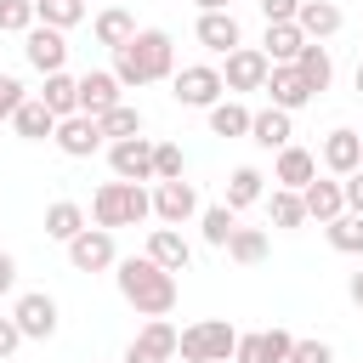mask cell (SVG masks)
<instances>
[{"label": "cell", "mask_w": 363, "mask_h": 363, "mask_svg": "<svg viewBox=\"0 0 363 363\" xmlns=\"http://www.w3.org/2000/svg\"><path fill=\"white\" fill-rule=\"evenodd\" d=\"M113 79L125 91L153 85V79H176V40L164 28H136V40L125 51H113Z\"/></svg>", "instance_id": "cell-1"}, {"label": "cell", "mask_w": 363, "mask_h": 363, "mask_svg": "<svg viewBox=\"0 0 363 363\" xmlns=\"http://www.w3.org/2000/svg\"><path fill=\"white\" fill-rule=\"evenodd\" d=\"M113 284H119V295H125L142 318H170V312H176V272H164V267L147 261V255L119 261Z\"/></svg>", "instance_id": "cell-2"}, {"label": "cell", "mask_w": 363, "mask_h": 363, "mask_svg": "<svg viewBox=\"0 0 363 363\" xmlns=\"http://www.w3.org/2000/svg\"><path fill=\"white\" fill-rule=\"evenodd\" d=\"M153 216V193L142 187V182H102L96 187V199H91V221L96 227H136V221H147Z\"/></svg>", "instance_id": "cell-3"}, {"label": "cell", "mask_w": 363, "mask_h": 363, "mask_svg": "<svg viewBox=\"0 0 363 363\" xmlns=\"http://www.w3.org/2000/svg\"><path fill=\"white\" fill-rule=\"evenodd\" d=\"M176 352H182L187 363H227V357L238 352V329H233L227 318L187 323V329H182V340H176Z\"/></svg>", "instance_id": "cell-4"}, {"label": "cell", "mask_w": 363, "mask_h": 363, "mask_svg": "<svg viewBox=\"0 0 363 363\" xmlns=\"http://www.w3.org/2000/svg\"><path fill=\"white\" fill-rule=\"evenodd\" d=\"M170 96L182 102V108H216L221 96H227V85H221V68H210V62H193V68H182L176 79H170Z\"/></svg>", "instance_id": "cell-5"}, {"label": "cell", "mask_w": 363, "mask_h": 363, "mask_svg": "<svg viewBox=\"0 0 363 363\" xmlns=\"http://www.w3.org/2000/svg\"><path fill=\"white\" fill-rule=\"evenodd\" d=\"M176 340H182V329L170 318H147L142 335L125 346V363H170L176 357Z\"/></svg>", "instance_id": "cell-6"}, {"label": "cell", "mask_w": 363, "mask_h": 363, "mask_svg": "<svg viewBox=\"0 0 363 363\" xmlns=\"http://www.w3.org/2000/svg\"><path fill=\"white\" fill-rule=\"evenodd\" d=\"M267 74H272L267 51H261V45H238V51L227 57V68H221V85H227V96H233V91H267Z\"/></svg>", "instance_id": "cell-7"}, {"label": "cell", "mask_w": 363, "mask_h": 363, "mask_svg": "<svg viewBox=\"0 0 363 363\" xmlns=\"http://www.w3.org/2000/svg\"><path fill=\"white\" fill-rule=\"evenodd\" d=\"M68 267H74V272H108V267H119L113 233H108V227H85V233L68 244Z\"/></svg>", "instance_id": "cell-8"}, {"label": "cell", "mask_w": 363, "mask_h": 363, "mask_svg": "<svg viewBox=\"0 0 363 363\" xmlns=\"http://www.w3.org/2000/svg\"><path fill=\"white\" fill-rule=\"evenodd\" d=\"M108 170H113V182H153V142L147 136L108 142Z\"/></svg>", "instance_id": "cell-9"}, {"label": "cell", "mask_w": 363, "mask_h": 363, "mask_svg": "<svg viewBox=\"0 0 363 363\" xmlns=\"http://www.w3.org/2000/svg\"><path fill=\"white\" fill-rule=\"evenodd\" d=\"M11 318H17L23 340H51V335H57V301H51L45 289H28V295H17Z\"/></svg>", "instance_id": "cell-10"}, {"label": "cell", "mask_w": 363, "mask_h": 363, "mask_svg": "<svg viewBox=\"0 0 363 363\" xmlns=\"http://www.w3.org/2000/svg\"><path fill=\"white\" fill-rule=\"evenodd\" d=\"M23 57H28V68H40V74H62V62H68V40H62V28L34 23V28L23 34Z\"/></svg>", "instance_id": "cell-11"}, {"label": "cell", "mask_w": 363, "mask_h": 363, "mask_svg": "<svg viewBox=\"0 0 363 363\" xmlns=\"http://www.w3.org/2000/svg\"><path fill=\"white\" fill-rule=\"evenodd\" d=\"M323 170L329 176H352V170H363V130H352V125H335L329 136H323Z\"/></svg>", "instance_id": "cell-12"}, {"label": "cell", "mask_w": 363, "mask_h": 363, "mask_svg": "<svg viewBox=\"0 0 363 363\" xmlns=\"http://www.w3.org/2000/svg\"><path fill=\"white\" fill-rule=\"evenodd\" d=\"M301 204H306V221L329 227L335 216H346V182L340 176H318V182L301 187Z\"/></svg>", "instance_id": "cell-13"}, {"label": "cell", "mask_w": 363, "mask_h": 363, "mask_svg": "<svg viewBox=\"0 0 363 363\" xmlns=\"http://www.w3.org/2000/svg\"><path fill=\"white\" fill-rule=\"evenodd\" d=\"M153 216L164 221V227H182V221H193L199 216V187L182 176V182H159L153 187Z\"/></svg>", "instance_id": "cell-14"}, {"label": "cell", "mask_w": 363, "mask_h": 363, "mask_svg": "<svg viewBox=\"0 0 363 363\" xmlns=\"http://www.w3.org/2000/svg\"><path fill=\"white\" fill-rule=\"evenodd\" d=\"M289 346H295L289 329H255V335H238L233 363H289Z\"/></svg>", "instance_id": "cell-15"}, {"label": "cell", "mask_w": 363, "mask_h": 363, "mask_svg": "<svg viewBox=\"0 0 363 363\" xmlns=\"http://www.w3.org/2000/svg\"><path fill=\"white\" fill-rule=\"evenodd\" d=\"M199 45L204 51H216V57H233L238 45H244V28H238V17L233 11H199Z\"/></svg>", "instance_id": "cell-16"}, {"label": "cell", "mask_w": 363, "mask_h": 363, "mask_svg": "<svg viewBox=\"0 0 363 363\" xmlns=\"http://www.w3.org/2000/svg\"><path fill=\"white\" fill-rule=\"evenodd\" d=\"M119 79H113V68H91V74H79V113H91V119H102V113H113L119 108Z\"/></svg>", "instance_id": "cell-17"}, {"label": "cell", "mask_w": 363, "mask_h": 363, "mask_svg": "<svg viewBox=\"0 0 363 363\" xmlns=\"http://www.w3.org/2000/svg\"><path fill=\"white\" fill-rule=\"evenodd\" d=\"M51 142H57L68 159H91V153H96L108 136H102V125H96L91 113H68V119L57 125V136H51Z\"/></svg>", "instance_id": "cell-18"}, {"label": "cell", "mask_w": 363, "mask_h": 363, "mask_svg": "<svg viewBox=\"0 0 363 363\" xmlns=\"http://www.w3.org/2000/svg\"><path fill=\"white\" fill-rule=\"evenodd\" d=\"M340 23H346V17H340L335 0H301V11H295V28H301L306 40H318V45H323L329 34H340Z\"/></svg>", "instance_id": "cell-19"}, {"label": "cell", "mask_w": 363, "mask_h": 363, "mask_svg": "<svg viewBox=\"0 0 363 363\" xmlns=\"http://www.w3.org/2000/svg\"><path fill=\"white\" fill-rule=\"evenodd\" d=\"M261 51H267V62H272V68H295V57L306 51V34H301L295 23H267Z\"/></svg>", "instance_id": "cell-20"}, {"label": "cell", "mask_w": 363, "mask_h": 363, "mask_svg": "<svg viewBox=\"0 0 363 363\" xmlns=\"http://www.w3.org/2000/svg\"><path fill=\"white\" fill-rule=\"evenodd\" d=\"M295 113H284V108H261L255 119H250V142L255 147H267V153H284L289 147V136H295V125H289Z\"/></svg>", "instance_id": "cell-21"}, {"label": "cell", "mask_w": 363, "mask_h": 363, "mask_svg": "<svg viewBox=\"0 0 363 363\" xmlns=\"http://www.w3.org/2000/svg\"><path fill=\"white\" fill-rule=\"evenodd\" d=\"M272 182H278V187H289V193H301L306 182H318V153H306V147H295V142H289V147L278 153V164H272Z\"/></svg>", "instance_id": "cell-22"}, {"label": "cell", "mask_w": 363, "mask_h": 363, "mask_svg": "<svg viewBox=\"0 0 363 363\" xmlns=\"http://www.w3.org/2000/svg\"><path fill=\"white\" fill-rule=\"evenodd\" d=\"M147 261H159L164 272H187V261H193V244H187L176 227H153V233H147Z\"/></svg>", "instance_id": "cell-23"}, {"label": "cell", "mask_w": 363, "mask_h": 363, "mask_svg": "<svg viewBox=\"0 0 363 363\" xmlns=\"http://www.w3.org/2000/svg\"><path fill=\"white\" fill-rule=\"evenodd\" d=\"M267 96H272V108H284V113H301V108L312 102V85H306L295 68H272V74H267Z\"/></svg>", "instance_id": "cell-24"}, {"label": "cell", "mask_w": 363, "mask_h": 363, "mask_svg": "<svg viewBox=\"0 0 363 363\" xmlns=\"http://www.w3.org/2000/svg\"><path fill=\"white\" fill-rule=\"evenodd\" d=\"M57 125H62V119H57L40 96H28V102L17 108V119H11V130H17L23 142H51V136H57Z\"/></svg>", "instance_id": "cell-25"}, {"label": "cell", "mask_w": 363, "mask_h": 363, "mask_svg": "<svg viewBox=\"0 0 363 363\" xmlns=\"http://www.w3.org/2000/svg\"><path fill=\"white\" fill-rule=\"evenodd\" d=\"M130 40H136V17H130L125 6H102V11H96V45L125 51Z\"/></svg>", "instance_id": "cell-26"}, {"label": "cell", "mask_w": 363, "mask_h": 363, "mask_svg": "<svg viewBox=\"0 0 363 363\" xmlns=\"http://www.w3.org/2000/svg\"><path fill=\"white\" fill-rule=\"evenodd\" d=\"M267 199V176L255 170V164H238L233 176H227V210H250V204H261Z\"/></svg>", "instance_id": "cell-27"}, {"label": "cell", "mask_w": 363, "mask_h": 363, "mask_svg": "<svg viewBox=\"0 0 363 363\" xmlns=\"http://www.w3.org/2000/svg\"><path fill=\"white\" fill-rule=\"evenodd\" d=\"M85 233V210L74 204V199H57V204H45V238H57V244H74Z\"/></svg>", "instance_id": "cell-28"}, {"label": "cell", "mask_w": 363, "mask_h": 363, "mask_svg": "<svg viewBox=\"0 0 363 363\" xmlns=\"http://www.w3.org/2000/svg\"><path fill=\"white\" fill-rule=\"evenodd\" d=\"M199 233H204L210 250H227L233 233H238V210H227V199H221V204H204V210H199Z\"/></svg>", "instance_id": "cell-29"}, {"label": "cell", "mask_w": 363, "mask_h": 363, "mask_svg": "<svg viewBox=\"0 0 363 363\" xmlns=\"http://www.w3.org/2000/svg\"><path fill=\"white\" fill-rule=\"evenodd\" d=\"M295 74L312 85V96L318 91H329V79H335V62H329V45H318V40H306V51L295 57Z\"/></svg>", "instance_id": "cell-30"}, {"label": "cell", "mask_w": 363, "mask_h": 363, "mask_svg": "<svg viewBox=\"0 0 363 363\" xmlns=\"http://www.w3.org/2000/svg\"><path fill=\"white\" fill-rule=\"evenodd\" d=\"M40 102H45L57 119L79 113V79H74V74H45V91H40Z\"/></svg>", "instance_id": "cell-31"}, {"label": "cell", "mask_w": 363, "mask_h": 363, "mask_svg": "<svg viewBox=\"0 0 363 363\" xmlns=\"http://www.w3.org/2000/svg\"><path fill=\"white\" fill-rule=\"evenodd\" d=\"M267 216H272L278 233H301V227H306V204H301V193H289V187H272Z\"/></svg>", "instance_id": "cell-32"}, {"label": "cell", "mask_w": 363, "mask_h": 363, "mask_svg": "<svg viewBox=\"0 0 363 363\" xmlns=\"http://www.w3.org/2000/svg\"><path fill=\"white\" fill-rule=\"evenodd\" d=\"M250 108L244 102H233V96H221L216 108H210V136H250Z\"/></svg>", "instance_id": "cell-33"}, {"label": "cell", "mask_w": 363, "mask_h": 363, "mask_svg": "<svg viewBox=\"0 0 363 363\" xmlns=\"http://www.w3.org/2000/svg\"><path fill=\"white\" fill-rule=\"evenodd\" d=\"M323 233H329V250H340V255H363V216H357V210L335 216Z\"/></svg>", "instance_id": "cell-34"}, {"label": "cell", "mask_w": 363, "mask_h": 363, "mask_svg": "<svg viewBox=\"0 0 363 363\" xmlns=\"http://www.w3.org/2000/svg\"><path fill=\"white\" fill-rule=\"evenodd\" d=\"M96 125H102V136H108V142H130V136H142V108L119 102V108H113V113H102Z\"/></svg>", "instance_id": "cell-35"}, {"label": "cell", "mask_w": 363, "mask_h": 363, "mask_svg": "<svg viewBox=\"0 0 363 363\" xmlns=\"http://www.w3.org/2000/svg\"><path fill=\"white\" fill-rule=\"evenodd\" d=\"M267 250H272V244H267V233H261V227H238V233H233V244H227V255H233L238 267L267 261Z\"/></svg>", "instance_id": "cell-36"}, {"label": "cell", "mask_w": 363, "mask_h": 363, "mask_svg": "<svg viewBox=\"0 0 363 363\" xmlns=\"http://www.w3.org/2000/svg\"><path fill=\"white\" fill-rule=\"evenodd\" d=\"M34 11H40V23L45 28H74V23H85V0H34Z\"/></svg>", "instance_id": "cell-37"}, {"label": "cell", "mask_w": 363, "mask_h": 363, "mask_svg": "<svg viewBox=\"0 0 363 363\" xmlns=\"http://www.w3.org/2000/svg\"><path fill=\"white\" fill-rule=\"evenodd\" d=\"M40 23L34 0H0V34H28Z\"/></svg>", "instance_id": "cell-38"}, {"label": "cell", "mask_w": 363, "mask_h": 363, "mask_svg": "<svg viewBox=\"0 0 363 363\" xmlns=\"http://www.w3.org/2000/svg\"><path fill=\"white\" fill-rule=\"evenodd\" d=\"M182 170H187L182 147L176 142H153V182H182Z\"/></svg>", "instance_id": "cell-39"}, {"label": "cell", "mask_w": 363, "mask_h": 363, "mask_svg": "<svg viewBox=\"0 0 363 363\" xmlns=\"http://www.w3.org/2000/svg\"><path fill=\"white\" fill-rule=\"evenodd\" d=\"M28 102V91H23V79H11V74H0V125L6 119H17V108Z\"/></svg>", "instance_id": "cell-40"}, {"label": "cell", "mask_w": 363, "mask_h": 363, "mask_svg": "<svg viewBox=\"0 0 363 363\" xmlns=\"http://www.w3.org/2000/svg\"><path fill=\"white\" fill-rule=\"evenodd\" d=\"M289 363H335V346L329 340H295L289 346Z\"/></svg>", "instance_id": "cell-41"}, {"label": "cell", "mask_w": 363, "mask_h": 363, "mask_svg": "<svg viewBox=\"0 0 363 363\" xmlns=\"http://www.w3.org/2000/svg\"><path fill=\"white\" fill-rule=\"evenodd\" d=\"M295 11H301V0H261L267 23H295Z\"/></svg>", "instance_id": "cell-42"}, {"label": "cell", "mask_w": 363, "mask_h": 363, "mask_svg": "<svg viewBox=\"0 0 363 363\" xmlns=\"http://www.w3.org/2000/svg\"><path fill=\"white\" fill-rule=\"evenodd\" d=\"M17 346H23V329H17V318L6 312V318H0V363H6V357H11Z\"/></svg>", "instance_id": "cell-43"}, {"label": "cell", "mask_w": 363, "mask_h": 363, "mask_svg": "<svg viewBox=\"0 0 363 363\" xmlns=\"http://www.w3.org/2000/svg\"><path fill=\"white\" fill-rule=\"evenodd\" d=\"M346 210H357V216H363V170H352V176H346Z\"/></svg>", "instance_id": "cell-44"}, {"label": "cell", "mask_w": 363, "mask_h": 363, "mask_svg": "<svg viewBox=\"0 0 363 363\" xmlns=\"http://www.w3.org/2000/svg\"><path fill=\"white\" fill-rule=\"evenodd\" d=\"M11 289H17V261L0 250V295H11Z\"/></svg>", "instance_id": "cell-45"}, {"label": "cell", "mask_w": 363, "mask_h": 363, "mask_svg": "<svg viewBox=\"0 0 363 363\" xmlns=\"http://www.w3.org/2000/svg\"><path fill=\"white\" fill-rule=\"evenodd\" d=\"M346 295H352V306L363 312V272H352V278H346Z\"/></svg>", "instance_id": "cell-46"}, {"label": "cell", "mask_w": 363, "mask_h": 363, "mask_svg": "<svg viewBox=\"0 0 363 363\" xmlns=\"http://www.w3.org/2000/svg\"><path fill=\"white\" fill-rule=\"evenodd\" d=\"M199 11H233V0H193Z\"/></svg>", "instance_id": "cell-47"}, {"label": "cell", "mask_w": 363, "mask_h": 363, "mask_svg": "<svg viewBox=\"0 0 363 363\" xmlns=\"http://www.w3.org/2000/svg\"><path fill=\"white\" fill-rule=\"evenodd\" d=\"M352 79H357V96H363V62H357V74H352Z\"/></svg>", "instance_id": "cell-48"}]
</instances>
